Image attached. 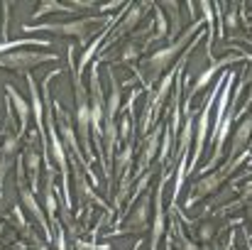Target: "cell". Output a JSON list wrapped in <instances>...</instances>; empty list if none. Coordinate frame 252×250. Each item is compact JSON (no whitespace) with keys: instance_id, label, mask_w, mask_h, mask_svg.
<instances>
[{"instance_id":"cell-1","label":"cell","mask_w":252,"mask_h":250,"mask_svg":"<svg viewBox=\"0 0 252 250\" xmlns=\"http://www.w3.org/2000/svg\"><path fill=\"white\" fill-rule=\"evenodd\" d=\"M62 71L57 69V71H52L47 79H44V103H47V130H49V135H47V140H49V150H52V155H54V160L59 162V169H62V177H64V206L66 209H71V191H69V172H66V150H64V143H62V138L57 135V120H54V98H52V93H49V83L54 76H59Z\"/></svg>"},{"instance_id":"cell-2","label":"cell","mask_w":252,"mask_h":250,"mask_svg":"<svg viewBox=\"0 0 252 250\" xmlns=\"http://www.w3.org/2000/svg\"><path fill=\"white\" fill-rule=\"evenodd\" d=\"M108 81H110V93L105 98V172H110L113 160H115V143H118V110H120V83L115 79V71L108 69Z\"/></svg>"},{"instance_id":"cell-3","label":"cell","mask_w":252,"mask_h":250,"mask_svg":"<svg viewBox=\"0 0 252 250\" xmlns=\"http://www.w3.org/2000/svg\"><path fill=\"white\" fill-rule=\"evenodd\" d=\"M201 27H203V22H193V25H191L184 35H179L169 47L159 49V52H155L152 57H147V59H145V71H147L152 79H157L162 71H167V67L179 57V54H181V49H189V39L196 37Z\"/></svg>"},{"instance_id":"cell-4","label":"cell","mask_w":252,"mask_h":250,"mask_svg":"<svg viewBox=\"0 0 252 250\" xmlns=\"http://www.w3.org/2000/svg\"><path fill=\"white\" fill-rule=\"evenodd\" d=\"M74 101H76V125L84 140V150H86V160L93 162V150H91V101H88V91L84 88L81 76L74 74Z\"/></svg>"},{"instance_id":"cell-5","label":"cell","mask_w":252,"mask_h":250,"mask_svg":"<svg viewBox=\"0 0 252 250\" xmlns=\"http://www.w3.org/2000/svg\"><path fill=\"white\" fill-rule=\"evenodd\" d=\"M105 17H76V20H69V22H49V25H25L22 30L25 32H57V35H69V37H79V42L86 44L88 42V27L93 22H103Z\"/></svg>"},{"instance_id":"cell-6","label":"cell","mask_w":252,"mask_h":250,"mask_svg":"<svg viewBox=\"0 0 252 250\" xmlns=\"http://www.w3.org/2000/svg\"><path fill=\"white\" fill-rule=\"evenodd\" d=\"M44 62H59L57 54H47V52H27V49H20V52H10V54H2L0 57V69L5 71H15V74H27L30 69L44 64Z\"/></svg>"},{"instance_id":"cell-7","label":"cell","mask_w":252,"mask_h":250,"mask_svg":"<svg viewBox=\"0 0 252 250\" xmlns=\"http://www.w3.org/2000/svg\"><path fill=\"white\" fill-rule=\"evenodd\" d=\"M17 184H20V199H22V206L39 221V228L44 231V236H47V241L52 238V231H49V221H47V216H44V211H42V206L37 204V199H34V191L25 184V169H22V160H17Z\"/></svg>"},{"instance_id":"cell-8","label":"cell","mask_w":252,"mask_h":250,"mask_svg":"<svg viewBox=\"0 0 252 250\" xmlns=\"http://www.w3.org/2000/svg\"><path fill=\"white\" fill-rule=\"evenodd\" d=\"M218 91H220V83L213 88V93L206 98V106L201 108V115H198V130H196V150H193V157L189 160V172L193 174V167L198 165V160H201V152H203V145H206V135H208V118H211V108H213V103H216V96H218Z\"/></svg>"},{"instance_id":"cell-9","label":"cell","mask_w":252,"mask_h":250,"mask_svg":"<svg viewBox=\"0 0 252 250\" xmlns=\"http://www.w3.org/2000/svg\"><path fill=\"white\" fill-rule=\"evenodd\" d=\"M54 110H57V118H59V125H62V135H64V140H66V145H69V150H71V155L76 157V162H81L84 169H91V162L84 157V152L79 150V143H76V135H74V128H71V120L62 113V106H59V101H54Z\"/></svg>"},{"instance_id":"cell-10","label":"cell","mask_w":252,"mask_h":250,"mask_svg":"<svg viewBox=\"0 0 252 250\" xmlns=\"http://www.w3.org/2000/svg\"><path fill=\"white\" fill-rule=\"evenodd\" d=\"M164 179H159L157 191H155V223H152V238H150V250H157L162 236H164V206H162V194H164Z\"/></svg>"},{"instance_id":"cell-11","label":"cell","mask_w":252,"mask_h":250,"mask_svg":"<svg viewBox=\"0 0 252 250\" xmlns=\"http://www.w3.org/2000/svg\"><path fill=\"white\" fill-rule=\"evenodd\" d=\"M250 138H252V113H248V115L238 123V128H235V133H233V140H230V160H228V162H233L238 155H243V152L248 150Z\"/></svg>"},{"instance_id":"cell-12","label":"cell","mask_w":252,"mask_h":250,"mask_svg":"<svg viewBox=\"0 0 252 250\" xmlns=\"http://www.w3.org/2000/svg\"><path fill=\"white\" fill-rule=\"evenodd\" d=\"M17 147H20V135H5V140L0 145V186H2L5 174L20 160L17 157Z\"/></svg>"},{"instance_id":"cell-13","label":"cell","mask_w":252,"mask_h":250,"mask_svg":"<svg viewBox=\"0 0 252 250\" xmlns=\"http://www.w3.org/2000/svg\"><path fill=\"white\" fill-rule=\"evenodd\" d=\"M235 62H248V54H228V57H223V59L213 62V64H211V67H208V69H206V71H203V74L196 79V83L191 86V96H196V93H198V91H201L206 83L211 81V79H213V76H216V74L223 69V67H228V64H235Z\"/></svg>"},{"instance_id":"cell-14","label":"cell","mask_w":252,"mask_h":250,"mask_svg":"<svg viewBox=\"0 0 252 250\" xmlns=\"http://www.w3.org/2000/svg\"><path fill=\"white\" fill-rule=\"evenodd\" d=\"M150 228V196H145L142 201H140V206L132 211V216L127 218V223H125V228L123 231H118V233H142V231H147Z\"/></svg>"},{"instance_id":"cell-15","label":"cell","mask_w":252,"mask_h":250,"mask_svg":"<svg viewBox=\"0 0 252 250\" xmlns=\"http://www.w3.org/2000/svg\"><path fill=\"white\" fill-rule=\"evenodd\" d=\"M147 7H152V5H127V12H125V17L120 20V25H113V39H115V37H123V35H127V32H132L135 25L142 20V15H145Z\"/></svg>"},{"instance_id":"cell-16","label":"cell","mask_w":252,"mask_h":250,"mask_svg":"<svg viewBox=\"0 0 252 250\" xmlns=\"http://www.w3.org/2000/svg\"><path fill=\"white\" fill-rule=\"evenodd\" d=\"M162 130H164V128H155V133L147 135V140H145V150H142V157H140V162H137L135 174H142V172L150 169V162L155 160V155H157V150H159V133H162Z\"/></svg>"},{"instance_id":"cell-17","label":"cell","mask_w":252,"mask_h":250,"mask_svg":"<svg viewBox=\"0 0 252 250\" xmlns=\"http://www.w3.org/2000/svg\"><path fill=\"white\" fill-rule=\"evenodd\" d=\"M22 167L30 172L32 191H37V186H39V152H37L34 143H30V145L25 147V155H22Z\"/></svg>"},{"instance_id":"cell-18","label":"cell","mask_w":252,"mask_h":250,"mask_svg":"<svg viewBox=\"0 0 252 250\" xmlns=\"http://www.w3.org/2000/svg\"><path fill=\"white\" fill-rule=\"evenodd\" d=\"M5 91H7V98H10V103L17 108V118H20V130H17V135L22 138V133L27 130V120H30V106H27V101L22 98V96H17V91H15V86H5Z\"/></svg>"},{"instance_id":"cell-19","label":"cell","mask_w":252,"mask_h":250,"mask_svg":"<svg viewBox=\"0 0 252 250\" xmlns=\"http://www.w3.org/2000/svg\"><path fill=\"white\" fill-rule=\"evenodd\" d=\"M49 12H74V5H71V2H54V0H44V2H39V5H37V10L32 12V17L37 20V17H44V15H49Z\"/></svg>"},{"instance_id":"cell-20","label":"cell","mask_w":252,"mask_h":250,"mask_svg":"<svg viewBox=\"0 0 252 250\" xmlns=\"http://www.w3.org/2000/svg\"><path fill=\"white\" fill-rule=\"evenodd\" d=\"M164 7H169V10H171V12H169V17H171V42H174V37H179V32H181L179 5H176V2H164Z\"/></svg>"},{"instance_id":"cell-21","label":"cell","mask_w":252,"mask_h":250,"mask_svg":"<svg viewBox=\"0 0 252 250\" xmlns=\"http://www.w3.org/2000/svg\"><path fill=\"white\" fill-rule=\"evenodd\" d=\"M235 10H238L235 5H228V12H225V22H228V27H233V32L238 27V12Z\"/></svg>"},{"instance_id":"cell-22","label":"cell","mask_w":252,"mask_h":250,"mask_svg":"<svg viewBox=\"0 0 252 250\" xmlns=\"http://www.w3.org/2000/svg\"><path fill=\"white\" fill-rule=\"evenodd\" d=\"M57 250H66L64 248V231H62L59 223H57Z\"/></svg>"},{"instance_id":"cell-23","label":"cell","mask_w":252,"mask_h":250,"mask_svg":"<svg viewBox=\"0 0 252 250\" xmlns=\"http://www.w3.org/2000/svg\"><path fill=\"white\" fill-rule=\"evenodd\" d=\"M211 233H213V226H211V223H203V226H201V241H208Z\"/></svg>"},{"instance_id":"cell-24","label":"cell","mask_w":252,"mask_h":250,"mask_svg":"<svg viewBox=\"0 0 252 250\" xmlns=\"http://www.w3.org/2000/svg\"><path fill=\"white\" fill-rule=\"evenodd\" d=\"M252 81V54H248V71L243 76V83H250Z\"/></svg>"},{"instance_id":"cell-25","label":"cell","mask_w":252,"mask_h":250,"mask_svg":"<svg viewBox=\"0 0 252 250\" xmlns=\"http://www.w3.org/2000/svg\"><path fill=\"white\" fill-rule=\"evenodd\" d=\"M245 211H248V218L252 221V204H248V209H245Z\"/></svg>"},{"instance_id":"cell-26","label":"cell","mask_w":252,"mask_h":250,"mask_svg":"<svg viewBox=\"0 0 252 250\" xmlns=\"http://www.w3.org/2000/svg\"><path fill=\"white\" fill-rule=\"evenodd\" d=\"M137 248H140V246H135V250H137Z\"/></svg>"},{"instance_id":"cell-27","label":"cell","mask_w":252,"mask_h":250,"mask_svg":"<svg viewBox=\"0 0 252 250\" xmlns=\"http://www.w3.org/2000/svg\"><path fill=\"white\" fill-rule=\"evenodd\" d=\"M169 250H171V248H169Z\"/></svg>"}]
</instances>
